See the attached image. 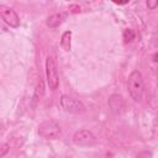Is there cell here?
I'll return each mask as SVG.
<instances>
[{
	"mask_svg": "<svg viewBox=\"0 0 158 158\" xmlns=\"http://www.w3.org/2000/svg\"><path fill=\"white\" fill-rule=\"evenodd\" d=\"M127 90L133 101L136 102L142 101L143 94H144V81H143V77L141 72L138 70L131 72L127 79Z\"/></svg>",
	"mask_w": 158,
	"mask_h": 158,
	"instance_id": "6da1fadb",
	"label": "cell"
},
{
	"mask_svg": "<svg viewBox=\"0 0 158 158\" xmlns=\"http://www.w3.org/2000/svg\"><path fill=\"white\" fill-rule=\"evenodd\" d=\"M59 104H60V106H62L67 112H69V114H75V115H78V114H84V112L86 111V109H85V106H84V104H83L81 101H79L78 99L72 98V96H69V95H65V94H63V95L60 96Z\"/></svg>",
	"mask_w": 158,
	"mask_h": 158,
	"instance_id": "7a4b0ae2",
	"label": "cell"
},
{
	"mask_svg": "<svg viewBox=\"0 0 158 158\" xmlns=\"http://www.w3.org/2000/svg\"><path fill=\"white\" fill-rule=\"evenodd\" d=\"M46 78H47V84L51 90H56L59 85V75H58V69L54 59L52 57L46 58Z\"/></svg>",
	"mask_w": 158,
	"mask_h": 158,
	"instance_id": "3957f363",
	"label": "cell"
},
{
	"mask_svg": "<svg viewBox=\"0 0 158 158\" xmlns=\"http://www.w3.org/2000/svg\"><path fill=\"white\" fill-rule=\"evenodd\" d=\"M38 135L47 139H54L60 135V127L56 121L46 120L38 125Z\"/></svg>",
	"mask_w": 158,
	"mask_h": 158,
	"instance_id": "277c9868",
	"label": "cell"
},
{
	"mask_svg": "<svg viewBox=\"0 0 158 158\" xmlns=\"http://www.w3.org/2000/svg\"><path fill=\"white\" fill-rule=\"evenodd\" d=\"M73 143L80 147L94 146L96 143V137L89 130H79L73 135Z\"/></svg>",
	"mask_w": 158,
	"mask_h": 158,
	"instance_id": "5b68a950",
	"label": "cell"
},
{
	"mask_svg": "<svg viewBox=\"0 0 158 158\" xmlns=\"http://www.w3.org/2000/svg\"><path fill=\"white\" fill-rule=\"evenodd\" d=\"M0 15L5 23H7L10 27L17 28L20 26V17L14 9L7 7L5 5H0Z\"/></svg>",
	"mask_w": 158,
	"mask_h": 158,
	"instance_id": "8992f818",
	"label": "cell"
},
{
	"mask_svg": "<svg viewBox=\"0 0 158 158\" xmlns=\"http://www.w3.org/2000/svg\"><path fill=\"white\" fill-rule=\"evenodd\" d=\"M109 107L114 114H121L125 109V99L120 94H112L109 98Z\"/></svg>",
	"mask_w": 158,
	"mask_h": 158,
	"instance_id": "52a82bcc",
	"label": "cell"
},
{
	"mask_svg": "<svg viewBox=\"0 0 158 158\" xmlns=\"http://www.w3.org/2000/svg\"><path fill=\"white\" fill-rule=\"evenodd\" d=\"M63 20H64V15L63 14H53V15L48 16V19L46 21V25L49 28H56L63 22Z\"/></svg>",
	"mask_w": 158,
	"mask_h": 158,
	"instance_id": "ba28073f",
	"label": "cell"
},
{
	"mask_svg": "<svg viewBox=\"0 0 158 158\" xmlns=\"http://www.w3.org/2000/svg\"><path fill=\"white\" fill-rule=\"evenodd\" d=\"M70 40H72V32L70 31H65L63 35H62V38H60V47L64 49V51H70Z\"/></svg>",
	"mask_w": 158,
	"mask_h": 158,
	"instance_id": "9c48e42d",
	"label": "cell"
},
{
	"mask_svg": "<svg viewBox=\"0 0 158 158\" xmlns=\"http://www.w3.org/2000/svg\"><path fill=\"white\" fill-rule=\"evenodd\" d=\"M43 91H44V85H43V81L40 80V83H38L37 86H36L35 94H33V101H35V102L38 101V100H41V98H42V95H43Z\"/></svg>",
	"mask_w": 158,
	"mask_h": 158,
	"instance_id": "30bf717a",
	"label": "cell"
},
{
	"mask_svg": "<svg viewBox=\"0 0 158 158\" xmlns=\"http://www.w3.org/2000/svg\"><path fill=\"white\" fill-rule=\"evenodd\" d=\"M123 40H125V42H131L132 40H135V32H133V30L126 28L123 31Z\"/></svg>",
	"mask_w": 158,
	"mask_h": 158,
	"instance_id": "8fae6325",
	"label": "cell"
},
{
	"mask_svg": "<svg viewBox=\"0 0 158 158\" xmlns=\"http://www.w3.org/2000/svg\"><path fill=\"white\" fill-rule=\"evenodd\" d=\"M9 149H10L9 144H7V143H2V144H1V157H4V156L9 152Z\"/></svg>",
	"mask_w": 158,
	"mask_h": 158,
	"instance_id": "7c38bea8",
	"label": "cell"
},
{
	"mask_svg": "<svg viewBox=\"0 0 158 158\" xmlns=\"http://www.w3.org/2000/svg\"><path fill=\"white\" fill-rule=\"evenodd\" d=\"M147 6L149 7V9H154V7H157L158 6V1H147Z\"/></svg>",
	"mask_w": 158,
	"mask_h": 158,
	"instance_id": "4fadbf2b",
	"label": "cell"
},
{
	"mask_svg": "<svg viewBox=\"0 0 158 158\" xmlns=\"http://www.w3.org/2000/svg\"><path fill=\"white\" fill-rule=\"evenodd\" d=\"M153 60H154V62H158V53H156V54L153 56Z\"/></svg>",
	"mask_w": 158,
	"mask_h": 158,
	"instance_id": "5bb4252c",
	"label": "cell"
}]
</instances>
